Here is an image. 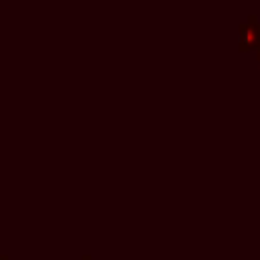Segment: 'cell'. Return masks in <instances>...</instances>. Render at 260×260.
I'll list each match as a JSON object with an SVG mask.
<instances>
[{
  "label": "cell",
  "mask_w": 260,
  "mask_h": 260,
  "mask_svg": "<svg viewBox=\"0 0 260 260\" xmlns=\"http://www.w3.org/2000/svg\"><path fill=\"white\" fill-rule=\"evenodd\" d=\"M260 47V20L256 14H250L246 22L238 26V51L248 53Z\"/></svg>",
  "instance_id": "6da1fadb"
},
{
  "label": "cell",
  "mask_w": 260,
  "mask_h": 260,
  "mask_svg": "<svg viewBox=\"0 0 260 260\" xmlns=\"http://www.w3.org/2000/svg\"><path fill=\"white\" fill-rule=\"evenodd\" d=\"M0 260H10V258H8L6 254H0Z\"/></svg>",
  "instance_id": "7a4b0ae2"
},
{
  "label": "cell",
  "mask_w": 260,
  "mask_h": 260,
  "mask_svg": "<svg viewBox=\"0 0 260 260\" xmlns=\"http://www.w3.org/2000/svg\"><path fill=\"white\" fill-rule=\"evenodd\" d=\"M81 260H91V256H89V254H85V256H83Z\"/></svg>",
  "instance_id": "3957f363"
},
{
  "label": "cell",
  "mask_w": 260,
  "mask_h": 260,
  "mask_svg": "<svg viewBox=\"0 0 260 260\" xmlns=\"http://www.w3.org/2000/svg\"><path fill=\"white\" fill-rule=\"evenodd\" d=\"M256 51H258V65H260V47H258Z\"/></svg>",
  "instance_id": "277c9868"
}]
</instances>
